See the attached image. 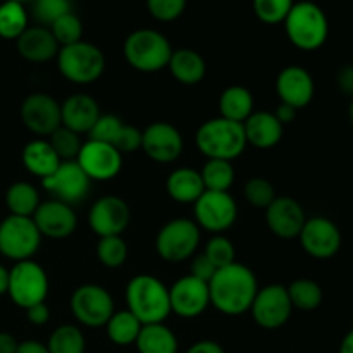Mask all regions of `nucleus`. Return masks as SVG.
<instances>
[{"label":"nucleus","mask_w":353,"mask_h":353,"mask_svg":"<svg viewBox=\"0 0 353 353\" xmlns=\"http://www.w3.org/2000/svg\"><path fill=\"white\" fill-rule=\"evenodd\" d=\"M259 292V283L252 269L233 262L217 269L209 281L210 305L226 316H241L250 310Z\"/></svg>","instance_id":"nucleus-1"},{"label":"nucleus","mask_w":353,"mask_h":353,"mask_svg":"<svg viewBox=\"0 0 353 353\" xmlns=\"http://www.w3.org/2000/svg\"><path fill=\"white\" fill-rule=\"evenodd\" d=\"M128 310L147 324H161L171 314L169 288L152 274H138L126 286Z\"/></svg>","instance_id":"nucleus-2"},{"label":"nucleus","mask_w":353,"mask_h":353,"mask_svg":"<svg viewBox=\"0 0 353 353\" xmlns=\"http://www.w3.org/2000/svg\"><path fill=\"white\" fill-rule=\"evenodd\" d=\"M195 145L207 159L233 162L243 154L248 143L243 124L219 116L200 124L195 134Z\"/></svg>","instance_id":"nucleus-3"},{"label":"nucleus","mask_w":353,"mask_h":353,"mask_svg":"<svg viewBox=\"0 0 353 353\" xmlns=\"http://www.w3.org/2000/svg\"><path fill=\"white\" fill-rule=\"evenodd\" d=\"M285 30L288 40L296 48L305 52L323 47L330 34V23L326 12L310 0L293 3L292 10L285 19Z\"/></svg>","instance_id":"nucleus-4"},{"label":"nucleus","mask_w":353,"mask_h":353,"mask_svg":"<svg viewBox=\"0 0 353 353\" xmlns=\"http://www.w3.org/2000/svg\"><path fill=\"white\" fill-rule=\"evenodd\" d=\"M172 47L168 38L157 30H141L128 34L124 41V59L140 72H159L168 68Z\"/></svg>","instance_id":"nucleus-5"},{"label":"nucleus","mask_w":353,"mask_h":353,"mask_svg":"<svg viewBox=\"0 0 353 353\" xmlns=\"http://www.w3.org/2000/svg\"><path fill=\"white\" fill-rule=\"evenodd\" d=\"M59 72L74 85L95 83L105 71V55L97 45L90 41L61 47L57 54Z\"/></svg>","instance_id":"nucleus-6"},{"label":"nucleus","mask_w":353,"mask_h":353,"mask_svg":"<svg viewBox=\"0 0 353 353\" xmlns=\"http://www.w3.org/2000/svg\"><path fill=\"white\" fill-rule=\"evenodd\" d=\"M202 233L195 221L176 217L165 223L155 236V250L162 261L169 264L188 261L199 248Z\"/></svg>","instance_id":"nucleus-7"},{"label":"nucleus","mask_w":353,"mask_h":353,"mask_svg":"<svg viewBox=\"0 0 353 353\" xmlns=\"http://www.w3.org/2000/svg\"><path fill=\"white\" fill-rule=\"evenodd\" d=\"M50 281L38 262L21 261L9 269V290L7 295L21 309H30L47 300Z\"/></svg>","instance_id":"nucleus-8"},{"label":"nucleus","mask_w":353,"mask_h":353,"mask_svg":"<svg viewBox=\"0 0 353 353\" xmlns=\"http://www.w3.org/2000/svg\"><path fill=\"white\" fill-rule=\"evenodd\" d=\"M41 245V234L33 217L7 216L0 223V254L14 262L30 261Z\"/></svg>","instance_id":"nucleus-9"},{"label":"nucleus","mask_w":353,"mask_h":353,"mask_svg":"<svg viewBox=\"0 0 353 353\" xmlns=\"http://www.w3.org/2000/svg\"><path fill=\"white\" fill-rule=\"evenodd\" d=\"M71 312L83 326L103 327L116 310L112 295L103 286L86 283L72 292Z\"/></svg>","instance_id":"nucleus-10"},{"label":"nucleus","mask_w":353,"mask_h":353,"mask_svg":"<svg viewBox=\"0 0 353 353\" xmlns=\"http://www.w3.org/2000/svg\"><path fill=\"white\" fill-rule=\"evenodd\" d=\"M193 216L200 230L223 233L230 230L238 217L236 200L230 192H203L193 203Z\"/></svg>","instance_id":"nucleus-11"},{"label":"nucleus","mask_w":353,"mask_h":353,"mask_svg":"<svg viewBox=\"0 0 353 353\" xmlns=\"http://www.w3.org/2000/svg\"><path fill=\"white\" fill-rule=\"evenodd\" d=\"M293 305L285 285H268L259 288L250 305L252 319L264 330H279L290 321Z\"/></svg>","instance_id":"nucleus-12"},{"label":"nucleus","mask_w":353,"mask_h":353,"mask_svg":"<svg viewBox=\"0 0 353 353\" xmlns=\"http://www.w3.org/2000/svg\"><path fill=\"white\" fill-rule=\"evenodd\" d=\"M41 186L48 193H52L55 200H61L72 207L76 203H81L88 196L92 181L79 168L78 162L64 161L55 169L54 174L41 179Z\"/></svg>","instance_id":"nucleus-13"},{"label":"nucleus","mask_w":353,"mask_h":353,"mask_svg":"<svg viewBox=\"0 0 353 353\" xmlns=\"http://www.w3.org/2000/svg\"><path fill=\"white\" fill-rule=\"evenodd\" d=\"M76 162L88 176L90 181H110L123 169V154L112 145L88 138L83 141Z\"/></svg>","instance_id":"nucleus-14"},{"label":"nucleus","mask_w":353,"mask_h":353,"mask_svg":"<svg viewBox=\"0 0 353 353\" xmlns=\"http://www.w3.org/2000/svg\"><path fill=\"white\" fill-rule=\"evenodd\" d=\"M185 141L176 126L157 121L141 131V150L148 159L159 164H171L183 154Z\"/></svg>","instance_id":"nucleus-15"},{"label":"nucleus","mask_w":353,"mask_h":353,"mask_svg":"<svg viewBox=\"0 0 353 353\" xmlns=\"http://www.w3.org/2000/svg\"><path fill=\"white\" fill-rule=\"evenodd\" d=\"M171 312L183 319H195L210 307L209 283L188 274L174 281L169 288Z\"/></svg>","instance_id":"nucleus-16"},{"label":"nucleus","mask_w":353,"mask_h":353,"mask_svg":"<svg viewBox=\"0 0 353 353\" xmlns=\"http://www.w3.org/2000/svg\"><path fill=\"white\" fill-rule=\"evenodd\" d=\"M19 116L24 126L38 137H50L62 126L61 103L47 93L28 95L21 103Z\"/></svg>","instance_id":"nucleus-17"},{"label":"nucleus","mask_w":353,"mask_h":353,"mask_svg":"<svg viewBox=\"0 0 353 353\" xmlns=\"http://www.w3.org/2000/svg\"><path fill=\"white\" fill-rule=\"evenodd\" d=\"M302 248L314 259L327 261L334 257L341 248L340 228L324 216L310 217L305 221L300 233Z\"/></svg>","instance_id":"nucleus-18"},{"label":"nucleus","mask_w":353,"mask_h":353,"mask_svg":"<svg viewBox=\"0 0 353 353\" xmlns=\"http://www.w3.org/2000/svg\"><path fill=\"white\" fill-rule=\"evenodd\" d=\"M130 205L116 195L99 199L88 212L90 228L99 238L121 236L130 224Z\"/></svg>","instance_id":"nucleus-19"},{"label":"nucleus","mask_w":353,"mask_h":353,"mask_svg":"<svg viewBox=\"0 0 353 353\" xmlns=\"http://www.w3.org/2000/svg\"><path fill=\"white\" fill-rule=\"evenodd\" d=\"M33 221L40 231L41 238H52V240H64L76 231L78 217L74 209L61 200H47L38 205L37 212L33 214Z\"/></svg>","instance_id":"nucleus-20"},{"label":"nucleus","mask_w":353,"mask_h":353,"mask_svg":"<svg viewBox=\"0 0 353 353\" xmlns=\"http://www.w3.org/2000/svg\"><path fill=\"white\" fill-rule=\"evenodd\" d=\"M307 216L303 207L292 196H276L265 209V224L274 236L281 240L299 238Z\"/></svg>","instance_id":"nucleus-21"},{"label":"nucleus","mask_w":353,"mask_h":353,"mask_svg":"<svg viewBox=\"0 0 353 353\" xmlns=\"http://www.w3.org/2000/svg\"><path fill=\"white\" fill-rule=\"evenodd\" d=\"M276 92L281 103L295 107L296 110L309 105L316 93L314 78L302 65H288L276 79Z\"/></svg>","instance_id":"nucleus-22"},{"label":"nucleus","mask_w":353,"mask_h":353,"mask_svg":"<svg viewBox=\"0 0 353 353\" xmlns=\"http://www.w3.org/2000/svg\"><path fill=\"white\" fill-rule=\"evenodd\" d=\"M100 116L99 102L86 93H74L61 103L62 126L78 134H88Z\"/></svg>","instance_id":"nucleus-23"},{"label":"nucleus","mask_w":353,"mask_h":353,"mask_svg":"<svg viewBox=\"0 0 353 353\" xmlns=\"http://www.w3.org/2000/svg\"><path fill=\"white\" fill-rule=\"evenodd\" d=\"M16 47L21 57L38 64L55 59L61 50L50 28L45 26H28V30L16 40Z\"/></svg>","instance_id":"nucleus-24"},{"label":"nucleus","mask_w":353,"mask_h":353,"mask_svg":"<svg viewBox=\"0 0 353 353\" xmlns=\"http://www.w3.org/2000/svg\"><path fill=\"white\" fill-rule=\"evenodd\" d=\"M243 130L248 145L261 148V150H268L281 141L285 126L279 123L274 112H268V110L255 112L254 110V114L243 123Z\"/></svg>","instance_id":"nucleus-25"},{"label":"nucleus","mask_w":353,"mask_h":353,"mask_svg":"<svg viewBox=\"0 0 353 353\" xmlns=\"http://www.w3.org/2000/svg\"><path fill=\"white\" fill-rule=\"evenodd\" d=\"M168 69L176 81L186 86H193L203 81L207 72V64L196 50L178 48V50H172Z\"/></svg>","instance_id":"nucleus-26"},{"label":"nucleus","mask_w":353,"mask_h":353,"mask_svg":"<svg viewBox=\"0 0 353 353\" xmlns=\"http://www.w3.org/2000/svg\"><path fill=\"white\" fill-rule=\"evenodd\" d=\"M21 159H23V164L28 169V172L38 176L40 179H45L50 174H54L55 169L62 162L59 155L55 154L54 148H52V145L48 143V140H43V138L30 141L23 148Z\"/></svg>","instance_id":"nucleus-27"},{"label":"nucleus","mask_w":353,"mask_h":353,"mask_svg":"<svg viewBox=\"0 0 353 353\" xmlns=\"http://www.w3.org/2000/svg\"><path fill=\"white\" fill-rule=\"evenodd\" d=\"M165 190H168V195L179 203H195L205 192L200 171L190 168L174 169L168 176Z\"/></svg>","instance_id":"nucleus-28"},{"label":"nucleus","mask_w":353,"mask_h":353,"mask_svg":"<svg viewBox=\"0 0 353 353\" xmlns=\"http://www.w3.org/2000/svg\"><path fill=\"white\" fill-rule=\"evenodd\" d=\"M219 112L224 119L243 124L254 114V95L241 85H231L221 93Z\"/></svg>","instance_id":"nucleus-29"},{"label":"nucleus","mask_w":353,"mask_h":353,"mask_svg":"<svg viewBox=\"0 0 353 353\" xmlns=\"http://www.w3.org/2000/svg\"><path fill=\"white\" fill-rule=\"evenodd\" d=\"M134 345L140 353H178V338L164 323L141 327Z\"/></svg>","instance_id":"nucleus-30"},{"label":"nucleus","mask_w":353,"mask_h":353,"mask_svg":"<svg viewBox=\"0 0 353 353\" xmlns=\"http://www.w3.org/2000/svg\"><path fill=\"white\" fill-rule=\"evenodd\" d=\"M41 203L37 186L28 181H16L7 188L6 205L10 216L33 217Z\"/></svg>","instance_id":"nucleus-31"},{"label":"nucleus","mask_w":353,"mask_h":353,"mask_svg":"<svg viewBox=\"0 0 353 353\" xmlns=\"http://www.w3.org/2000/svg\"><path fill=\"white\" fill-rule=\"evenodd\" d=\"M107 336L117 347H130L137 343V338L140 334L143 324L130 312V310H119L114 312L109 323L105 324Z\"/></svg>","instance_id":"nucleus-32"},{"label":"nucleus","mask_w":353,"mask_h":353,"mask_svg":"<svg viewBox=\"0 0 353 353\" xmlns=\"http://www.w3.org/2000/svg\"><path fill=\"white\" fill-rule=\"evenodd\" d=\"M28 30V12L24 3L3 0L0 3V38L17 40Z\"/></svg>","instance_id":"nucleus-33"},{"label":"nucleus","mask_w":353,"mask_h":353,"mask_svg":"<svg viewBox=\"0 0 353 353\" xmlns=\"http://www.w3.org/2000/svg\"><path fill=\"white\" fill-rule=\"evenodd\" d=\"M200 176L207 192H230L234 183V168L230 161L207 159Z\"/></svg>","instance_id":"nucleus-34"},{"label":"nucleus","mask_w":353,"mask_h":353,"mask_svg":"<svg viewBox=\"0 0 353 353\" xmlns=\"http://www.w3.org/2000/svg\"><path fill=\"white\" fill-rule=\"evenodd\" d=\"M47 348L50 353H85V334L74 324H62L52 331Z\"/></svg>","instance_id":"nucleus-35"},{"label":"nucleus","mask_w":353,"mask_h":353,"mask_svg":"<svg viewBox=\"0 0 353 353\" xmlns=\"http://www.w3.org/2000/svg\"><path fill=\"white\" fill-rule=\"evenodd\" d=\"M286 290L293 309L310 312L323 303V288L312 279H295Z\"/></svg>","instance_id":"nucleus-36"},{"label":"nucleus","mask_w":353,"mask_h":353,"mask_svg":"<svg viewBox=\"0 0 353 353\" xmlns=\"http://www.w3.org/2000/svg\"><path fill=\"white\" fill-rule=\"evenodd\" d=\"M97 257L100 264L109 269H117L128 261V245L123 236H103L97 243Z\"/></svg>","instance_id":"nucleus-37"},{"label":"nucleus","mask_w":353,"mask_h":353,"mask_svg":"<svg viewBox=\"0 0 353 353\" xmlns=\"http://www.w3.org/2000/svg\"><path fill=\"white\" fill-rule=\"evenodd\" d=\"M48 143L55 150L62 162L64 161H76L78 159L79 150L83 147L81 134L74 133V131L68 130V128L61 126L48 137Z\"/></svg>","instance_id":"nucleus-38"},{"label":"nucleus","mask_w":353,"mask_h":353,"mask_svg":"<svg viewBox=\"0 0 353 353\" xmlns=\"http://www.w3.org/2000/svg\"><path fill=\"white\" fill-rule=\"evenodd\" d=\"M31 12L40 26L50 28L59 17L72 12L71 0H31Z\"/></svg>","instance_id":"nucleus-39"},{"label":"nucleus","mask_w":353,"mask_h":353,"mask_svg":"<svg viewBox=\"0 0 353 353\" xmlns=\"http://www.w3.org/2000/svg\"><path fill=\"white\" fill-rule=\"evenodd\" d=\"M50 31L55 40H57L59 47H68V45L81 41L83 23L74 12H68L52 24Z\"/></svg>","instance_id":"nucleus-40"},{"label":"nucleus","mask_w":353,"mask_h":353,"mask_svg":"<svg viewBox=\"0 0 353 353\" xmlns=\"http://www.w3.org/2000/svg\"><path fill=\"white\" fill-rule=\"evenodd\" d=\"M203 255L216 265V269H223L236 262L234 261L236 259V250H234L233 241L224 236V234H214L207 241Z\"/></svg>","instance_id":"nucleus-41"},{"label":"nucleus","mask_w":353,"mask_h":353,"mask_svg":"<svg viewBox=\"0 0 353 353\" xmlns=\"http://www.w3.org/2000/svg\"><path fill=\"white\" fill-rule=\"evenodd\" d=\"M276 188L269 179L255 176L250 178L245 185V199L255 209H268L276 200Z\"/></svg>","instance_id":"nucleus-42"},{"label":"nucleus","mask_w":353,"mask_h":353,"mask_svg":"<svg viewBox=\"0 0 353 353\" xmlns=\"http://www.w3.org/2000/svg\"><path fill=\"white\" fill-rule=\"evenodd\" d=\"M293 3V0H252L255 16L265 24L285 23Z\"/></svg>","instance_id":"nucleus-43"},{"label":"nucleus","mask_w":353,"mask_h":353,"mask_svg":"<svg viewBox=\"0 0 353 353\" xmlns=\"http://www.w3.org/2000/svg\"><path fill=\"white\" fill-rule=\"evenodd\" d=\"M123 126L124 123L121 121V117L114 116V114H102V116L99 117V121L95 123V126H93L92 131L88 133V138L90 140L114 145V141L119 137Z\"/></svg>","instance_id":"nucleus-44"},{"label":"nucleus","mask_w":353,"mask_h":353,"mask_svg":"<svg viewBox=\"0 0 353 353\" xmlns=\"http://www.w3.org/2000/svg\"><path fill=\"white\" fill-rule=\"evenodd\" d=\"M186 0H147V9L157 21L171 23L185 12Z\"/></svg>","instance_id":"nucleus-45"},{"label":"nucleus","mask_w":353,"mask_h":353,"mask_svg":"<svg viewBox=\"0 0 353 353\" xmlns=\"http://www.w3.org/2000/svg\"><path fill=\"white\" fill-rule=\"evenodd\" d=\"M117 152L121 154H131V152H137L141 148V131L138 128L130 126V124H124L123 130H121L119 137L116 138L112 145Z\"/></svg>","instance_id":"nucleus-46"},{"label":"nucleus","mask_w":353,"mask_h":353,"mask_svg":"<svg viewBox=\"0 0 353 353\" xmlns=\"http://www.w3.org/2000/svg\"><path fill=\"white\" fill-rule=\"evenodd\" d=\"M216 265L212 264V262L209 261V259L205 257L203 254L196 255L195 259H193L192 262V276H195V278L202 279V281L209 283L210 279H212V276L216 274Z\"/></svg>","instance_id":"nucleus-47"},{"label":"nucleus","mask_w":353,"mask_h":353,"mask_svg":"<svg viewBox=\"0 0 353 353\" xmlns=\"http://www.w3.org/2000/svg\"><path fill=\"white\" fill-rule=\"evenodd\" d=\"M26 317L33 326H43L50 319V310H48V305L45 302L37 303V305L26 309Z\"/></svg>","instance_id":"nucleus-48"},{"label":"nucleus","mask_w":353,"mask_h":353,"mask_svg":"<svg viewBox=\"0 0 353 353\" xmlns=\"http://www.w3.org/2000/svg\"><path fill=\"white\" fill-rule=\"evenodd\" d=\"M186 353H224L223 347L214 340H202L193 343Z\"/></svg>","instance_id":"nucleus-49"},{"label":"nucleus","mask_w":353,"mask_h":353,"mask_svg":"<svg viewBox=\"0 0 353 353\" xmlns=\"http://www.w3.org/2000/svg\"><path fill=\"white\" fill-rule=\"evenodd\" d=\"M296 112H299V110H296L295 107L286 105V103H279L278 109H276V112H274V116L278 117L279 123L285 126V124H290V123H293V121H295Z\"/></svg>","instance_id":"nucleus-50"},{"label":"nucleus","mask_w":353,"mask_h":353,"mask_svg":"<svg viewBox=\"0 0 353 353\" xmlns=\"http://www.w3.org/2000/svg\"><path fill=\"white\" fill-rule=\"evenodd\" d=\"M16 353H50V352H48L47 345L40 343V341L26 340V341H21Z\"/></svg>","instance_id":"nucleus-51"},{"label":"nucleus","mask_w":353,"mask_h":353,"mask_svg":"<svg viewBox=\"0 0 353 353\" xmlns=\"http://www.w3.org/2000/svg\"><path fill=\"white\" fill-rule=\"evenodd\" d=\"M17 347H19V341L12 334L0 331V353H16Z\"/></svg>","instance_id":"nucleus-52"},{"label":"nucleus","mask_w":353,"mask_h":353,"mask_svg":"<svg viewBox=\"0 0 353 353\" xmlns=\"http://www.w3.org/2000/svg\"><path fill=\"white\" fill-rule=\"evenodd\" d=\"M9 290V269L0 264V295H6Z\"/></svg>","instance_id":"nucleus-53"},{"label":"nucleus","mask_w":353,"mask_h":353,"mask_svg":"<svg viewBox=\"0 0 353 353\" xmlns=\"http://www.w3.org/2000/svg\"><path fill=\"white\" fill-rule=\"evenodd\" d=\"M340 353H353V330L348 331L341 340Z\"/></svg>","instance_id":"nucleus-54"},{"label":"nucleus","mask_w":353,"mask_h":353,"mask_svg":"<svg viewBox=\"0 0 353 353\" xmlns=\"http://www.w3.org/2000/svg\"><path fill=\"white\" fill-rule=\"evenodd\" d=\"M350 119H352V124H353V99H352V105H350Z\"/></svg>","instance_id":"nucleus-55"},{"label":"nucleus","mask_w":353,"mask_h":353,"mask_svg":"<svg viewBox=\"0 0 353 353\" xmlns=\"http://www.w3.org/2000/svg\"><path fill=\"white\" fill-rule=\"evenodd\" d=\"M12 2H19V3H24V2H31V0H12Z\"/></svg>","instance_id":"nucleus-56"},{"label":"nucleus","mask_w":353,"mask_h":353,"mask_svg":"<svg viewBox=\"0 0 353 353\" xmlns=\"http://www.w3.org/2000/svg\"><path fill=\"white\" fill-rule=\"evenodd\" d=\"M352 68H353V65H352Z\"/></svg>","instance_id":"nucleus-57"}]
</instances>
